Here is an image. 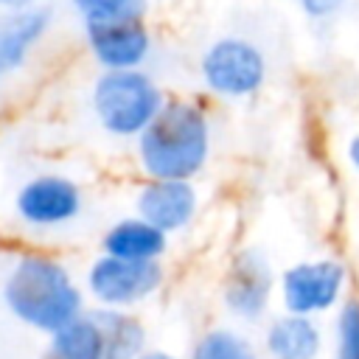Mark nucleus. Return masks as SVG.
<instances>
[{
	"mask_svg": "<svg viewBox=\"0 0 359 359\" xmlns=\"http://www.w3.org/2000/svg\"><path fill=\"white\" fill-rule=\"evenodd\" d=\"M264 351L269 359H320L323 331L314 317L306 314H278L264 331Z\"/></svg>",
	"mask_w": 359,
	"mask_h": 359,
	"instance_id": "obj_12",
	"label": "nucleus"
},
{
	"mask_svg": "<svg viewBox=\"0 0 359 359\" xmlns=\"http://www.w3.org/2000/svg\"><path fill=\"white\" fill-rule=\"evenodd\" d=\"M135 359H180V356H174V353H168V351H157V348H146V351H140Z\"/></svg>",
	"mask_w": 359,
	"mask_h": 359,
	"instance_id": "obj_21",
	"label": "nucleus"
},
{
	"mask_svg": "<svg viewBox=\"0 0 359 359\" xmlns=\"http://www.w3.org/2000/svg\"><path fill=\"white\" fill-rule=\"evenodd\" d=\"M36 0H0V8H25V6H34Z\"/></svg>",
	"mask_w": 359,
	"mask_h": 359,
	"instance_id": "obj_22",
	"label": "nucleus"
},
{
	"mask_svg": "<svg viewBox=\"0 0 359 359\" xmlns=\"http://www.w3.org/2000/svg\"><path fill=\"white\" fill-rule=\"evenodd\" d=\"M269 76L266 53L258 42L227 34L213 39L199 56V79L205 90L224 101L255 95Z\"/></svg>",
	"mask_w": 359,
	"mask_h": 359,
	"instance_id": "obj_4",
	"label": "nucleus"
},
{
	"mask_svg": "<svg viewBox=\"0 0 359 359\" xmlns=\"http://www.w3.org/2000/svg\"><path fill=\"white\" fill-rule=\"evenodd\" d=\"M104 337H107V359H135L140 351H146V328L135 314L126 309H93Z\"/></svg>",
	"mask_w": 359,
	"mask_h": 359,
	"instance_id": "obj_15",
	"label": "nucleus"
},
{
	"mask_svg": "<svg viewBox=\"0 0 359 359\" xmlns=\"http://www.w3.org/2000/svg\"><path fill=\"white\" fill-rule=\"evenodd\" d=\"M191 359H258V351L238 328L213 325L199 334L191 348Z\"/></svg>",
	"mask_w": 359,
	"mask_h": 359,
	"instance_id": "obj_16",
	"label": "nucleus"
},
{
	"mask_svg": "<svg viewBox=\"0 0 359 359\" xmlns=\"http://www.w3.org/2000/svg\"><path fill=\"white\" fill-rule=\"evenodd\" d=\"M50 25L53 11L48 6L0 8V81L17 76L31 62V53L48 36Z\"/></svg>",
	"mask_w": 359,
	"mask_h": 359,
	"instance_id": "obj_11",
	"label": "nucleus"
},
{
	"mask_svg": "<svg viewBox=\"0 0 359 359\" xmlns=\"http://www.w3.org/2000/svg\"><path fill=\"white\" fill-rule=\"evenodd\" d=\"M149 0H70V8L81 22H118V20H146Z\"/></svg>",
	"mask_w": 359,
	"mask_h": 359,
	"instance_id": "obj_17",
	"label": "nucleus"
},
{
	"mask_svg": "<svg viewBox=\"0 0 359 359\" xmlns=\"http://www.w3.org/2000/svg\"><path fill=\"white\" fill-rule=\"evenodd\" d=\"M165 93L143 67L101 70L90 87V109L109 137H137L163 109Z\"/></svg>",
	"mask_w": 359,
	"mask_h": 359,
	"instance_id": "obj_3",
	"label": "nucleus"
},
{
	"mask_svg": "<svg viewBox=\"0 0 359 359\" xmlns=\"http://www.w3.org/2000/svg\"><path fill=\"white\" fill-rule=\"evenodd\" d=\"M297 3H300L303 14L311 22H328V20H334V17L342 14V8H345L348 0H297Z\"/></svg>",
	"mask_w": 359,
	"mask_h": 359,
	"instance_id": "obj_19",
	"label": "nucleus"
},
{
	"mask_svg": "<svg viewBox=\"0 0 359 359\" xmlns=\"http://www.w3.org/2000/svg\"><path fill=\"white\" fill-rule=\"evenodd\" d=\"M84 42H87L93 62L101 70L143 67L151 56V48H154L146 20L84 22Z\"/></svg>",
	"mask_w": 359,
	"mask_h": 359,
	"instance_id": "obj_9",
	"label": "nucleus"
},
{
	"mask_svg": "<svg viewBox=\"0 0 359 359\" xmlns=\"http://www.w3.org/2000/svg\"><path fill=\"white\" fill-rule=\"evenodd\" d=\"M208 112L188 98H165L163 109L135 137L137 165L149 180H194L210 160Z\"/></svg>",
	"mask_w": 359,
	"mask_h": 359,
	"instance_id": "obj_2",
	"label": "nucleus"
},
{
	"mask_svg": "<svg viewBox=\"0 0 359 359\" xmlns=\"http://www.w3.org/2000/svg\"><path fill=\"white\" fill-rule=\"evenodd\" d=\"M334 359H359V297L339 300L334 320Z\"/></svg>",
	"mask_w": 359,
	"mask_h": 359,
	"instance_id": "obj_18",
	"label": "nucleus"
},
{
	"mask_svg": "<svg viewBox=\"0 0 359 359\" xmlns=\"http://www.w3.org/2000/svg\"><path fill=\"white\" fill-rule=\"evenodd\" d=\"M199 210V191L194 180H149L135 194V213L163 233L185 230Z\"/></svg>",
	"mask_w": 359,
	"mask_h": 359,
	"instance_id": "obj_10",
	"label": "nucleus"
},
{
	"mask_svg": "<svg viewBox=\"0 0 359 359\" xmlns=\"http://www.w3.org/2000/svg\"><path fill=\"white\" fill-rule=\"evenodd\" d=\"M84 213V191L76 180L59 171L28 177L14 194V216L36 233L62 230Z\"/></svg>",
	"mask_w": 359,
	"mask_h": 359,
	"instance_id": "obj_6",
	"label": "nucleus"
},
{
	"mask_svg": "<svg viewBox=\"0 0 359 359\" xmlns=\"http://www.w3.org/2000/svg\"><path fill=\"white\" fill-rule=\"evenodd\" d=\"M345 286H348V269L334 255L294 261L278 278L283 311L306 314V317H317L337 309L345 294Z\"/></svg>",
	"mask_w": 359,
	"mask_h": 359,
	"instance_id": "obj_7",
	"label": "nucleus"
},
{
	"mask_svg": "<svg viewBox=\"0 0 359 359\" xmlns=\"http://www.w3.org/2000/svg\"><path fill=\"white\" fill-rule=\"evenodd\" d=\"M275 269L261 247L238 250L224 272L222 280V303L230 317L241 323H255L266 314L275 292Z\"/></svg>",
	"mask_w": 359,
	"mask_h": 359,
	"instance_id": "obj_8",
	"label": "nucleus"
},
{
	"mask_svg": "<svg viewBox=\"0 0 359 359\" xmlns=\"http://www.w3.org/2000/svg\"><path fill=\"white\" fill-rule=\"evenodd\" d=\"M101 250L132 261H163L168 250V233L146 222L143 216H123L112 222L101 236Z\"/></svg>",
	"mask_w": 359,
	"mask_h": 359,
	"instance_id": "obj_13",
	"label": "nucleus"
},
{
	"mask_svg": "<svg viewBox=\"0 0 359 359\" xmlns=\"http://www.w3.org/2000/svg\"><path fill=\"white\" fill-rule=\"evenodd\" d=\"M165 283L163 261H132L101 252L84 272V292L101 309H135L154 297Z\"/></svg>",
	"mask_w": 359,
	"mask_h": 359,
	"instance_id": "obj_5",
	"label": "nucleus"
},
{
	"mask_svg": "<svg viewBox=\"0 0 359 359\" xmlns=\"http://www.w3.org/2000/svg\"><path fill=\"white\" fill-rule=\"evenodd\" d=\"M0 303L17 323L53 334L84 311V289L62 258L28 250L8 261L0 278Z\"/></svg>",
	"mask_w": 359,
	"mask_h": 359,
	"instance_id": "obj_1",
	"label": "nucleus"
},
{
	"mask_svg": "<svg viewBox=\"0 0 359 359\" xmlns=\"http://www.w3.org/2000/svg\"><path fill=\"white\" fill-rule=\"evenodd\" d=\"M345 154H348V163H351V168H353V171L359 174V132L348 137V146H345Z\"/></svg>",
	"mask_w": 359,
	"mask_h": 359,
	"instance_id": "obj_20",
	"label": "nucleus"
},
{
	"mask_svg": "<svg viewBox=\"0 0 359 359\" xmlns=\"http://www.w3.org/2000/svg\"><path fill=\"white\" fill-rule=\"evenodd\" d=\"M48 337V359H107V337L93 309L79 311Z\"/></svg>",
	"mask_w": 359,
	"mask_h": 359,
	"instance_id": "obj_14",
	"label": "nucleus"
}]
</instances>
